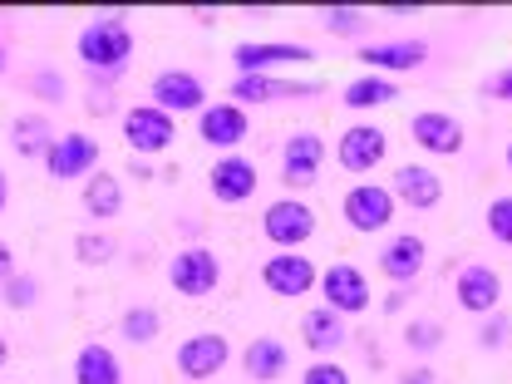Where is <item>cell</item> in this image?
<instances>
[{
	"instance_id": "cell-1",
	"label": "cell",
	"mask_w": 512,
	"mask_h": 384,
	"mask_svg": "<svg viewBox=\"0 0 512 384\" xmlns=\"http://www.w3.org/2000/svg\"><path fill=\"white\" fill-rule=\"evenodd\" d=\"M74 50H79V60L94 64V69H119L133 55V30L124 20H94V25L79 30Z\"/></svg>"
},
{
	"instance_id": "cell-2",
	"label": "cell",
	"mask_w": 512,
	"mask_h": 384,
	"mask_svg": "<svg viewBox=\"0 0 512 384\" xmlns=\"http://www.w3.org/2000/svg\"><path fill=\"white\" fill-rule=\"evenodd\" d=\"M261 232H266V242L296 252L301 242L316 237V212H311L306 202H296V197H281V202H271V207L261 212Z\"/></svg>"
},
{
	"instance_id": "cell-3",
	"label": "cell",
	"mask_w": 512,
	"mask_h": 384,
	"mask_svg": "<svg viewBox=\"0 0 512 384\" xmlns=\"http://www.w3.org/2000/svg\"><path fill=\"white\" fill-rule=\"evenodd\" d=\"M168 281H173V291H183V296H207V291H217V281H222V261L207 252V247H188V252L173 256Z\"/></svg>"
},
{
	"instance_id": "cell-4",
	"label": "cell",
	"mask_w": 512,
	"mask_h": 384,
	"mask_svg": "<svg viewBox=\"0 0 512 384\" xmlns=\"http://www.w3.org/2000/svg\"><path fill=\"white\" fill-rule=\"evenodd\" d=\"M173 133H178V119L163 114L158 104H143V109L124 114V138L128 148H138V153H163L173 143Z\"/></svg>"
},
{
	"instance_id": "cell-5",
	"label": "cell",
	"mask_w": 512,
	"mask_h": 384,
	"mask_svg": "<svg viewBox=\"0 0 512 384\" xmlns=\"http://www.w3.org/2000/svg\"><path fill=\"white\" fill-rule=\"evenodd\" d=\"M261 281H266V291H276V296H306L311 286H316V261L301 252H276L271 261H261Z\"/></svg>"
},
{
	"instance_id": "cell-6",
	"label": "cell",
	"mask_w": 512,
	"mask_h": 384,
	"mask_svg": "<svg viewBox=\"0 0 512 384\" xmlns=\"http://www.w3.org/2000/svg\"><path fill=\"white\" fill-rule=\"evenodd\" d=\"M153 104L163 109V114H202L207 109V89H202V79L188 74V69H163L158 79H153Z\"/></svg>"
},
{
	"instance_id": "cell-7",
	"label": "cell",
	"mask_w": 512,
	"mask_h": 384,
	"mask_svg": "<svg viewBox=\"0 0 512 384\" xmlns=\"http://www.w3.org/2000/svg\"><path fill=\"white\" fill-rule=\"evenodd\" d=\"M384 153H389V138H384L375 124L345 128V133H340V143H335V163H340L345 173H370Z\"/></svg>"
},
{
	"instance_id": "cell-8",
	"label": "cell",
	"mask_w": 512,
	"mask_h": 384,
	"mask_svg": "<svg viewBox=\"0 0 512 384\" xmlns=\"http://www.w3.org/2000/svg\"><path fill=\"white\" fill-rule=\"evenodd\" d=\"M320 291H325V306L335 316H355V311L370 306V281H365L360 266H330L320 276Z\"/></svg>"
},
{
	"instance_id": "cell-9",
	"label": "cell",
	"mask_w": 512,
	"mask_h": 384,
	"mask_svg": "<svg viewBox=\"0 0 512 384\" xmlns=\"http://www.w3.org/2000/svg\"><path fill=\"white\" fill-rule=\"evenodd\" d=\"M389 217H394V192L389 188L365 183V188L345 192V222L355 232H380V227H389Z\"/></svg>"
},
{
	"instance_id": "cell-10",
	"label": "cell",
	"mask_w": 512,
	"mask_h": 384,
	"mask_svg": "<svg viewBox=\"0 0 512 384\" xmlns=\"http://www.w3.org/2000/svg\"><path fill=\"white\" fill-rule=\"evenodd\" d=\"M94 163H99V143L89 133H64L45 153V173L50 178H84V173H94Z\"/></svg>"
},
{
	"instance_id": "cell-11",
	"label": "cell",
	"mask_w": 512,
	"mask_h": 384,
	"mask_svg": "<svg viewBox=\"0 0 512 384\" xmlns=\"http://www.w3.org/2000/svg\"><path fill=\"white\" fill-rule=\"evenodd\" d=\"M227 360H232V345H227V335H212V330L178 345V370H183L188 380H212Z\"/></svg>"
},
{
	"instance_id": "cell-12",
	"label": "cell",
	"mask_w": 512,
	"mask_h": 384,
	"mask_svg": "<svg viewBox=\"0 0 512 384\" xmlns=\"http://www.w3.org/2000/svg\"><path fill=\"white\" fill-rule=\"evenodd\" d=\"M409 133H414V143L424 148V153H439V158H453L458 148H463V124L444 114V109H424V114H414L409 119Z\"/></svg>"
},
{
	"instance_id": "cell-13",
	"label": "cell",
	"mask_w": 512,
	"mask_h": 384,
	"mask_svg": "<svg viewBox=\"0 0 512 384\" xmlns=\"http://www.w3.org/2000/svg\"><path fill=\"white\" fill-rule=\"evenodd\" d=\"M498 301H503V281H498L493 266H463L458 271V306L463 311L488 316V311H498Z\"/></svg>"
},
{
	"instance_id": "cell-14",
	"label": "cell",
	"mask_w": 512,
	"mask_h": 384,
	"mask_svg": "<svg viewBox=\"0 0 512 384\" xmlns=\"http://www.w3.org/2000/svg\"><path fill=\"white\" fill-rule=\"evenodd\" d=\"M197 133H202V143H212V148H237V143L247 138V109H237V104H212V109L197 114Z\"/></svg>"
},
{
	"instance_id": "cell-15",
	"label": "cell",
	"mask_w": 512,
	"mask_h": 384,
	"mask_svg": "<svg viewBox=\"0 0 512 384\" xmlns=\"http://www.w3.org/2000/svg\"><path fill=\"white\" fill-rule=\"evenodd\" d=\"M389 192H394L399 202L429 212V207H439V197H444V178H439L434 168H414V163H404V168L394 173V188Z\"/></svg>"
},
{
	"instance_id": "cell-16",
	"label": "cell",
	"mask_w": 512,
	"mask_h": 384,
	"mask_svg": "<svg viewBox=\"0 0 512 384\" xmlns=\"http://www.w3.org/2000/svg\"><path fill=\"white\" fill-rule=\"evenodd\" d=\"M424 256H429V247H424V237H414V232H404V237H394L389 247H384L380 256V271L394 281V286H409L419 271H424Z\"/></svg>"
},
{
	"instance_id": "cell-17",
	"label": "cell",
	"mask_w": 512,
	"mask_h": 384,
	"mask_svg": "<svg viewBox=\"0 0 512 384\" xmlns=\"http://www.w3.org/2000/svg\"><path fill=\"white\" fill-rule=\"evenodd\" d=\"M232 60L242 74H261L271 64H311L316 55H311V45H237Z\"/></svg>"
},
{
	"instance_id": "cell-18",
	"label": "cell",
	"mask_w": 512,
	"mask_h": 384,
	"mask_svg": "<svg viewBox=\"0 0 512 384\" xmlns=\"http://www.w3.org/2000/svg\"><path fill=\"white\" fill-rule=\"evenodd\" d=\"M320 163H325V143H320V133H296V138L286 143V158H281L286 183H316Z\"/></svg>"
},
{
	"instance_id": "cell-19",
	"label": "cell",
	"mask_w": 512,
	"mask_h": 384,
	"mask_svg": "<svg viewBox=\"0 0 512 384\" xmlns=\"http://www.w3.org/2000/svg\"><path fill=\"white\" fill-rule=\"evenodd\" d=\"M207 183H212V197H217V202H247L256 192V168L247 158H222Z\"/></svg>"
},
{
	"instance_id": "cell-20",
	"label": "cell",
	"mask_w": 512,
	"mask_h": 384,
	"mask_svg": "<svg viewBox=\"0 0 512 384\" xmlns=\"http://www.w3.org/2000/svg\"><path fill=\"white\" fill-rule=\"evenodd\" d=\"M320 84H291V79H266V74H237L232 94L242 104H266V99H296V94H316Z\"/></svg>"
},
{
	"instance_id": "cell-21",
	"label": "cell",
	"mask_w": 512,
	"mask_h": 384,
	"mask_svg": "<svg viewBox=\"0 0 512 384\" xmlns=\"http://www.w3.org/2000/svg\"><path fill=\"white\" fill-rule=\"evenodd\" d=\"M360 60L370 69H419L429 60V45L424 40H389V45H365Z\"/></svg>"
},
{
	"instance_id": "cell-22",
	"label": "cell",
	"mask_w": 512,
	"mask_h": 384,
	"mask_svg": "<svg viewBox=\"0 0 512 384\" xmlns=\"http://www.w3.org/2000/svg\"><path fill=\"white\" fill-rule=\"evenodd\" d=\"M74 384H124L119 355L109 345H84L74 360Z\"/></svg>"
},
{
	"instance_id": "cell-23",
	"label": "cell",
	"mask_w": 512,
	"mask_h": 384,
	"mask_svg": "<svg viewBox=\"0 0 512 384\" xmlns=\"http://www.w3.org/2000/svg\"><path fill=\"white\" fill-rule=\"evenodd\" d=\"M301 340H306L316 355H330V350L345 345V325H340V316H335L330 306H316V311L301 316Z\"/></svg>"
},
{
	"instance_id": "cell-24",
	"label": "cell",
	"mask_w": 512,
	"mask_h": 384,
	"mask_svg": "<svg viewBox=\"0 0 512 384\" xmlns=\"http://www.w3.org/2000/svg\"><path fill=\"white\" fill-rule=\"evenodd\" d=\"M84 212H89V217H104V222L124 212V188H119L114 173H94V178H89V188H84Z\"/></svg>"
},
{
	"instance_id": "cell-25",
	"label": "cell",
	"mask_w": 512,
	"mask_h": 384,
	"mask_svg": "<svg viewBox=\"0 0 512 384\" xmlns=\"http://www.w3.org/2000/svg\"><path fill=\"white\" fill-rule=\"evenodd\" d=\"M281 370H286V345L276 335H261L247 345V375L252 380H276Z\"/></svg>"
},
{
	"instance_id": "cell-26",
	"label": "cell",
	"mask_w": 512,
	"mask_h": 384,
	"mask_svg": "<svg viewBox=\"0 0 512 384\" xmlns=\"http://www.w3.org/2000/svg\"><path fill=\"white\" fill-rule=\"evenodd\" d=\"M399 99V84L394 79H380V74H365L345 89V104L350 109H375V104H394Z\"/></svg>"
},
{
	"instance_id": "cell-27",
	"label": "cell",
	"mask_w": 512,
	"mask_h": 384,
	"mask_svg": "<svg viewBox=\"0 0 512 384\" xmlns=\"http://www.w3.org/2000/svg\"><path fill=\"white\" fill-rule=\"evenodd\" d=\"M55 148V133H50V124L40 119V114H25L20 124H15V153L20 158H45Z\"/></svg>"
},
{
	"instance_id": "cell-28",
	"label": "cell",
	"mask_w": 512,
	"mask_h": 384,
	"mask_svg": "<svg viewBox=\"0 0 512 384\" xmlns=\"http://www.w3.org/2000/svg\"><path fill=\"white\" fill-rule=\"evenodd\" d=\"M124 335L133 340V345H148V340L158 335V311H148V306L128 311V316H124Z\"/></svg>"
},
{
	"instance_id": "cell-29",
	"label": "cell",
	"mask_w": 512,
	"mask_h": 384,
	"mask_svg": "<svg viewBox=\"0 0 512 384\" xmlns=\"http://www.w3.org/2000/svg\"><path fill=\"white\" fill-rule=\"evenodd\" d=\"M488 232L512 247V197H493L488 202Z\"/></svg>"
},
{
	"instance_id": "cell-30",
	"label": "cell",
	"mask_w": 512,
	"mask_h": 384,
	"mask_svg": "<svg viewBox=\"0 0 512 384\" xmlns=\"http://www.w3.org/2000/svg\"><path fill=\"white\" fill-rule=\"evenodd\" d=\"M74 252H79V261H109L114 256V237H94V232H84L79 242H74Z\"/></svg>"
},
{
	"instance_id": "cell-31",
	"label": "cell",
	"mask_w": 512,
	"mask_h": 384,
	"mask_svg": "<svg viewBox=\"0 0 512 384\" xmlns=\"http://www.w3.org/2000/svg\"><path fill=\"white\" fill-rule=\"evenodd\" d=\"M301 384H350V375H345L340 365H330V360H316V365L301 375Z\"/></svg>"
},
{
	"instance_id": "cell-32",
	"label": "cell",
	"mask_w": 512,
	"mask_h": 384,
	"mask_svg": "<svg viewBox=\"0 0 512 384\" xmlns=\"http://www.w3.org/2000/svg\"><path fill=\"white\" fill-rule=\"evenodd\" d=\"M325 25H330L335 35H355V30H360V10H345V5H340V10H325Z\"/></svg>"
},
{
	"instance_id": "cell-33",
	"label": "cell",
	"mask_w": 512,
	"mask_h": 384,
	"mask_svg": "<svg viewBox=\"0 0 512 384\" xmlns=\"http://www.w3.org/2000/svg\"><path fill=\"white\" fill-rule=\"evenodd\" d=\"M5 296H10V306L20 311V306H35V296H40V286H35L30 276H20V281L10 276V291H5Z\"/></svg>"
},
{
	"instance_id": "cell-34",
	"label": "cell",
	"mask_w": 512,
	"mask_h": 384,
	"mask_svg": "<svg viewBox=\"0 0 512 384\" xmlns=\"http://www.w3.org/2000/svg\"><path fill=\"white\" fill-rule=\"evenodd\" d=\"M434 340H439V325H409V345H419V350H434Z\"/></svg>"
},
{
	"instance_id": "cell-35",
	"label": "cell",
	"mask_w": 512,
	"mask_h": 384,
	"mask_svg": "<svg viewBox=\"0 0 512 384\" xmlns=\"http://www.w3.org/2000/svg\"><path fill=\"white\" fill-rule=\"evenodd\" d=\"M488 94H493V99H512V69H503V74L488 79Z\"/></svg>"
},
{
	"instance_id": "cell-36",
	"label": "cell",
	"mask_w": 512,
	"mask_h": 384,
	"mask_svg": "<svg viewBox=\"0 0 512 384\" xmlns=\"http://www.w3.org/2000/svg\"><path fill=\"white\" fill-rule=\"evenodd\" d=\"M503 335H508V320L503 316H493V325H483V345H498Z\"/></svg>"
},
{
	"instance_id": "cell-37",
	"label": "cell",
	"mask_w": 512,
	"mask_h": 384,
	"mask_svg": "<svg viewBox=\"0 0 512 384\" xmlns=\"http://www.w3.org/2000/svg\"><path fill=\"white\" fill-rule=\"evenodd\" d=\"M30 84H35L40 94H50V99H60V94H64V84H60V79H50V74H40V79H30Z\"/></svg>"
},
{
	"instance_id": "cell-38",
	"label": "cell",
	"mask_w": 512,
	"mask_h": 384,
	"mask_svg": "<svg viewBox=\"0 0 512 384\" xmlns=\"http://www.w3.org/2000/svg\"><path fill=\"white\" fill-rule=\"evenodd\" d=\"M10 271H15V256H10V247L0 242V276H10Z\"/></svg>"
},
{
	"instance_id": "cell-39",
	"label": "cell",
	"mask_w": 512,
	"mask_h": 384,
	"mask_svg": "<svg viewBox=\"0 0 512 384\" xmlns=\"http://www.w3.org/2000/svg\"><path fill=\"white\" fill-rule=\"evenodd\" d=\"M404 384H434V375H429V370H419V375H409Z\"/></svg>"
},
{
	"instance_id": "cell-40",
	"label": "cell",
	"mask_w": 512,
	"mask_h": 384,
	"mask_svg": "<svg viewBox=\"0 0 512 384\" xmlns=\"http://www.w3.org/2000/svg\"><path fill=\"white\" fill-rule=\"evenodd\" d=\"M5 360H10V345H5V340H0V365H5Z\"/></svg>"
},
{
	"instance_id": "cell-41",
	"label": "cell",
	"mask_w": 512,
	"mask_h": 384,
	"mask_svg": "<svg viewBox=\"0 0 512 384\" xmlns=\"http://www.w3.org/2000/svg\"><path fill=\"white\" fill-rule=\"evenodd\" d=\"M5 197H10V192H5V173H0V207H5Z\"/></svg>"
},
{
	"instance_id": "cell-42",
	"label": "cell",
	"mask_w": 512,
	"mask_h": 384,
	"mask_svg": "<svg viewBox=\"0 0 512 384\" xmlns=\"http://www.w3.org/2000/svg\"><path fill=\"white\" fill-rule=\"evenodd\" d=\"M508 168H512V143H508Z\"/></svg>"
},
{
	"instance_id": "cell-43",
	"label": "cell",
	"mask_w": 512,
	"mask_h": 384,
	"mask_svg": "<svg viewBox=\"0 0 512 384\" xmlns=\"http://www.w3.org/2000/svg\"><path fill=\"white\" fill-rule=\"evenodd\" d=\"M0 69H5V55H0Z\"/></svg>"
}]
</instances>
